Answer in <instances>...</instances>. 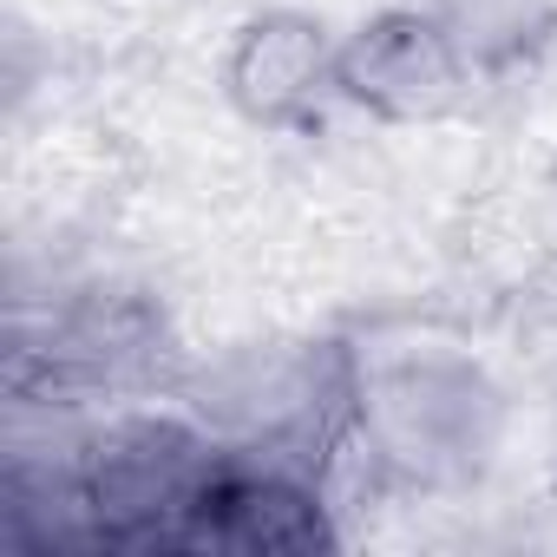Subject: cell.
<instances>
[{
    "mask_svg": "<svg viewBox=\"0 0 557 557\" xmlns=\"http://www.w3.org/2000/svg\"><path fill=\"white\" fill-rule=\"evenodd\" d=\"M511 440L505 381L466 348L361 355L348 459L400 498L472 492Z\"/></svg>",
    "mask_w": 557,
    "mask_h": 557,
    "instance_id": "obj_1",
    "label": "cell"
},
{
    "mask_svg": "<svg viewBox=\"0 0 557 557\" xmlns=\"http://www.w3.org/2000/svg\"><path fill=\"white\" fill-rule=\"evenodd\" d=\"M335 86L348 112L394 132H420L459 119L485 79L472 73V60L459 53V40L426 0H387L342 34Z\"/></svg>",
    "mask_w": 557,
    "mask_h": 557,
    "instance_id": "obj_3",
    "label": "cell"
},
{
    "mask_svg": "<svg viewBox=\"0 0 557 557\" xmlns=\"http://www.w3.org/2000/svg\"><path fill=\"white\" fill-rule=\"evenodd\" d=\"M361 348L342 335H256L184 361L171 400L236 453L335 472L355 433Z\"/></svg>",
    "mask_w": 557,
    "mask_h": 557,
    "instance_id": "obj_2",
    "label": "cell"
},
{
    "mask_svg": "<svg viewBox=\"0 0 557 557\" xmlns=\"http://www.w3.org/2000/svg\"><path fill=\"white\" fill-rule=\"evenodd\" d=\"M335 60H342V34L322 14L262 8V14L230 27L223 60H216V86L243 125L289 138V132H315L342 106Z\"/></svg>",
    "mask_w": 557,
    "mask_h": 557,
    "instance_id": "obj_4",
    "label": "cell"
},
{
    "mask_svg": "<svg viewBox=\"0 0 557 557\" xmlns=\"http://www.w3.org/2000/svg\"><path fill=\"white\" fill-rule=\"evenodd\" d=\"M426 8L446 21L485 86L557 47V0H426Z\"/></svg>",
    "mask_w": 557,
    "mask_h": 557,
    "instance_id": "obj_5",
    "label": "cell"
}]
</instances>
